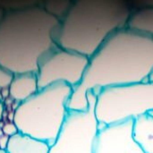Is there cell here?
Here are the masks:
<instances>
[{
    "mask_svg": "<svg viewBox=\"0 0 153 153\" xmlns=\"http://www.w3.org/2000/svg\"><path fill=\"white\" fill-rule=\"evenodd\" d=\"M153 71V38L121 29L111 34L90 58L82 82L73 88L68 110L88 108L87 93L146 82Z\"/></svg>",
    "mask_w": 153,
    "mask_h": 153,
    "instance_id": "cell-1",
    "label": "cell"
},
{
    "mask_svg": "<svg viewBox=\"0 0 153 153\" xmlns=\"http://www.w3.org/2000/svg\"><path fill=\"white\" fill-rule=\"evenodd\" d=\"M60 22L40 5L6 13L0 22V66L13 74H37L39 61L58 47Z\"/></svg>",
    "mask_w": 153,
    "mask_h": 153,
    "instance_id": "cell-2",
    "label": "cell"
},
{
    "mask_svg": "<svg viewBox=\"0 0 153 153\" xmlns=\"http://www.w3.org/2000/svg\"><path fill=\"white\" fill-rule=\"evenodd\" d=\"M131 9L123 0H76L61 21L55 42L91 58L114 32L126 27Z\"/></svg>",
    "mask_w": 153,
    "mask_h": 153,
    "instance_id": "cell-3",
    "label": "cell"
},
{
    "mask_svg": "<svg viewBox=\"0 0 153 153\" xmlns=\"http://www.w3.org/2000/svg\"><path fill=\"white\" fill-rule=\"evenodd\" d=\"M72 93V86L58 82L39 90L20 103L13 111V124L18 132L51 146L68 114L67 103Z\"/></svg>",
    "mask_w": 153,
    "mask_h": 153,
    "instance_id": "cell-4",
    "label": "cell"
},
{
    "mask_svg": "<svg viewBox=\"0 0 153 153\" xmlns=\"http://www.w3.org/2000/svg\"><path fill=\"white\" fill-rule=\"evenodd\" d=\"M152 111V82L108 87L97 93L95 115L99 128L134 120Z\"/></svg>",
    "mask_w": 153,
    "mask_h": 153,
    "instance_id": "cell-5",
    "label": "cell"
},
{
    "mask_svg": "<svg viewBox=\"0 0 153 153\" xmlns=\"http://www.w3.org/2000/svg\"><path fill=\"white\" fill-rule=\"evenodd\" d=\"M88 108L84 111L68 110L64 125L48 153H94L99 134L95 115L97 94L87 93Z\"/></svg>",
    "mask_w": 153,
    "mask_h": 153,
    "instance_id": "cell-6",
    "label": "cell"
},
{
    "mask_svg": "<svg viewBox=\"0 0 153 153\" xmlns=\"http://www.w3.org/2000/svg\"><path fill=\"white\" fill-rule=\"evenodd\" d=\"M90 58L83 55L57 47L39 63L37 73L39 90L58 82L74 88L82 82Z\"/></svg>",
    "mask_w": 153,
    "mask_h": 153,
    "instance_id": "cell-7",
    "label": "cell"
},
{
    "mask_svg": "<svg viewBox=\"0 0 153 153\" xmlns=\"http://www.w3.org/2000/svg\"><path fill=\"white\" fill-rule=\"evenodd\" d=\"M134 120L100 127L94 153H144L133 138Z\"/></svg>",
    "mask_w": 153,
    "mask_h": 153,
    "instance_id": "cell-8",
    "label": "cell"
},
{
    "mask_svg": "<svg viewBox=\"0 0 153 153\" xmlns=\"http://www.w3.org/2000/svg\"><path fill=\"white\" fill-rule=\"evenodd\" d=\"M8 89L10 97L20 104L39 91L37 74L31 73L14 74Z\"/></svg>",
    "mask_w": 153,
    "mask_h": 153,
    "instance_id": "cell-9",
    "label": "cell"
},
{
    "mask_svg": "<svg viewBox=\"0 0 153 153\" xmlns=\"http://www.w3.org/2000/svg\"><path fill=\"white\" fill-rule=\"evenodd\" d=\"M133 138L144 153H153V117L141 116L134 120Z\"/></svg>",
    "mask_w": 153,
    "mask_h": 153,
    "instance_id": "cell-10",
    "label": "cell"
},
{
    "mask_svg": "<svg viewBox=\"0 0 153 153\" xmlns=\"http://www.w3.org/2000/svg\"><path fill=\"white\" fill-rule=\"evenodd\" d=\"M49 145L42 141L18 133L9 137L6 153H48Z\"/></svg>",
    "mask_w": 153,
    "mask_h": 153,
    "instance_id": "cell-11",
    "label": "cell"
},
{
    "mask_svg": "<svg viewBox=\"0 0 153 153\" xmlns=\"http://www.w3.org/2000/svg\"><path fill=\"white\" fill-rule=\"evenodd\" d=\"M126 28L153 38V7L144 6L131 12Z\"/></svg>",
    "mask_w": 153,
    "mask_h": 153,
    "instance_id": "cell-12",
    "label": "cell"
},
{
    "mask_svg": "<svg viewBox=\"0 0 153 153\" xmlns=\"http://www.w3.org/2000/svg\"><path fill=\"white\" fill-rule=\"evenodd\" d=\"M73 1H47L43 8L51 15L55 16L58 20L62 21L68 13Z\"/></svg>",
    "mask_w": 153,
    "mask_h": 153,
    "instance_id": "cell-13",
    "label": "cell"
},
{
    "mask_svg": "<svg viewBox=\"0 0 153 153\" xmlns=\"http://www.w3.org/2000/svg\"><path fill=\"white\" fill-rule=\"evenodd\" d=\"M13 77L14 74L13 73L0 66V89L3 90V89L9 88V86L11 85L13 80Z\"/></svg>",
    "mask_w": 153,
    "mask_h": 153,
    "instance_id": "cell-14",
    "label": "cell"
},
{
    "mask_svg": "<svg viewBox=\"0 0 153 153\" xmlns=\"http://www.w3.org/2000/svg\"><path fill=\"white\" fill-rule=\"evenodd\" d=\"M4 134V135H7L8 137H11L16 134H18V129L16 127V126L13 124V123H7V124H4L3 126V127L1 128Z\"/></svg>",
    "mask_w": 153,
    "mask_h": 153,
    "instance_id": "cell-15",
    "label": "cell"
},
{
    "mask_svg": "<svg viewBox=\"0 0 153 153\" xmlns=\"http://www.w3.org/2000/svg\"><path fill=\"white\" fill-rule=\"evenodd\" d=\"M8 140H9V137L7 135H3L2 137H0V150L5 151L7 143H8Z\"/></svg>",
    "mask_w": 153,
    "mask_h": 153,
    "instance_id": "cell-16",
    "label": "cell"
},
{
    "mask_svg": "<svg viewBox=\"0 0 153 153\" xmlns=\"http://www.w3.org/2000/svg\"><path fill=\"white\" fill-rule=\"evenodd\" d=\"M1 94H2V97L4 99H6L8 96H10V93H9V89L6 88V89H3L2 91H1Z\"/></svg>",
    "mask_w": 153,
    "mask_h": 153,
    "instance_id": "cell-17",
    "label": "cell"
},
{
    "mask_svg": "<svg viewBox=\"0 0 153 153\" xmlns=\"http://www.w3.org/2000/svg\"><path fill=\"white\" fill-rule=\"evenodd\" d=\"M13 117H14L13 112H12L8 115V119L10 120V123H13Z\"/></svg>",
    "mask_w": 153,
    "mask_h": 153,
    "instance_id": "cell-18",
    "label": "cell"
},
{
    "mask_svg": "<svg viewBox=\"0 0 153 153\" xmlns=\"http://www.w3.org/2000/svg\"><path fill=\"white\" fill-rule=\"evenodd\" d=\"M4 9L0 6V22H1V21L3 20V18H4Z\"/></svg>",
    "mask_w": 153,
    "mask_h": 153,
    "instance_id": "cell-19",
    "label": "cell"
},
{
    "mask_svg": "<svg viewBox=\"0 0 153 153\" xmlns=\"http://www.w3.org/2000/svg\"><path fill=\"white\" fill-rule=\"evenodd\" d=\"M148 81H149V82H153V71L151 73V74H150V76H149V79H148Z\"/></svg>",
    "mask_w": 153,
    "mask_h": 153,
    "instance_id": "cell-20",
    "label": "cell"
},
{
    "mask_svg": "<svg viewBox=\"0 0 153 153\" xmlns=\"http://www.w3.org/2000/svg\"><path fill=\"white\" fill-rule=\"evenodd\" d=\"M2 112H3V105L0 103V119H1V116H2Z\"/></svg>",
    "mask_w": 153,
    "mask_h": 153,
    "instance_id": "cell-21",
    "label": "cell"
},
{
    "mask_svg": "<svg viewBox=\"0 0 153 153\" xmlns=\"http://www.w3.org/2000/svg\"><path fill=\"white\" fill-rule=\"evenodd\" d=\"M3 135H4V133H3V131H2V129L0 128V137H2Z\"/></svg>",
    "mask_w": 153,
    "mask_h": 153,
    "instance_id": "cell-22",
    "label": "cell"
},
{
    "mask_svg": "<svg viewBox=\"0 0 153 153\" xmlns=\"http://www.w3.org/2000/svg\"><path fill=\"white\" fill-rule=\"evenodd\" d=\"M0 153H6L4 150H0Z\"/></svg>",
    "mask_w": 153,
    "mask_h": 153,
    "instance_id": "cell-23",
    "label": "cell"
},
{
    "mask_svg": "<svg viewBox=\"0 0 153 153\" xmlns=\"http://www.w3.org/2000/svg\"><path fill=\"white\" fill-rule=\"evenodd\" d=\"M149 114H151V115H152V117H153V111H152V112H150Z\"/></svg>",
    "mask_w": 153,
    "mask_h": 153,
    "instance_id": "cell-24",
    "label": "cell"
}]
</instances>
